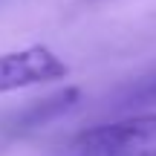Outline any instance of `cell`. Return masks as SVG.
Returning <instances> with one entry per match:
<instances>
[{
	"mask_svg": "<svg viewBox=\"0 0 156 156\" xmlns=\"http://www.w3.org/2000/svg\"><path fill=\"white\" fill-rule=\"evenodd\" d=\"M64 156H156V113L95 124L78 133Z\"/></svg>",
	"mask_w": 156,
	"mask_h": 156,
	"instance_id": "obj_1",
	"label": "cell"
},
{
	"mask_svg": "<svg viewBox=\"0 0 156 156\" xmlns=\"http://www.w3.org/2000/svg\"><path fill=\"white\" fill-rule=\"evenodd\" d=\"M67 75H69V67L64 64V58L46 46H26V49L0 55V95L38 87V84L64 81Z\"/></svg>",
	"mask_w": 156,
	"mask_h": 156,
	"instance_id": "obj_2",
	"label": "cell"
},
{
	"mask_svg": "<svg viewBox=\"0 0 156 156\" xmlns=\"http://www.w3.org/2000/svg\"><path fill=\"white\" fill-rule=\"evenodd\" d=\"M151 104H156V73L130 84L122 93V98H119V107H124V110H130V107H151Z\"/></svg>",
	"mask_w": 156,
	"mask_h": 156,
	"instance_id": "obj_3",
	"label": "cell"
}]
</instances>
